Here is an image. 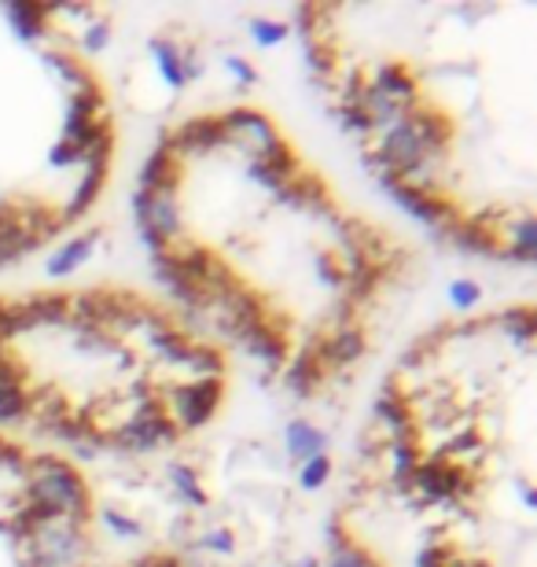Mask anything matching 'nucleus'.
<instances>
[{
    "label": "nucleus",
    "instance_id": "nucleus-1",
    "mask_svg": "<svg viewBox=\"0 0 537 567\" xmlns=\"http://www.w3.org/2000/svg\"><path fill=\"white\" fill-rule=\"evenodd\" d=\"M133 214L163 295L306 405L353 391L424 277L420 247L247 96L158 130Z\"/></svg>",
    "mask_w": 537,
    "mask_h": 567
},
{
    "label": "nucleus",
    "instance_id": "nucleus-2",
    "mask_svg": "<svg viewBox=\"0 0 537 567\" xmlns=\"http://www.w3.org/2000/svg\"><path fill=\"white\" fill-rule=\"evenodd\" d=\"M295 30L321 107L438 240L497 266L537 247V8L313 4Z\"/></svg>",
    "mask_w": 537,
    "mask_h": 567
},
{
    "label": "nucleus",
    "instance_id": "nucleus-3",
    "mask_svg": "<svg viewBox=\"0 0 537 567\" xmlns=\"http://www.w3.org/2000/svg\"><path fill=\"white\" fill-rule=\"evenodd\" d=\"M324 567H537V306L427 324L372 394Z\"/></svg>",
    "mask_w": 537,
    "mask_h": 567
},
{
    "label": "nucleus",
    "instance_id": "nucleus-4",
    "mask_svg": "<svg viewBox=\"0 0 537 567\" xmlns=\"http://www.w3.org/2000/svg\"><path fill=\"white\" fill-rule=\"evenodd\" d=\"M236 358L130 280L0 288V427L55 453L152 457L233 405Z\"/></svg>",
    "mask_w": 537,
    "mask_h": 567
},
{
    "label": "nucleus",
    "instance_id": "nucleus-5",
    "mask_svg": "<svg viewBox=\"0 0 537 567\" xmlns=\"http://www.w3.org/2000/svg\"><path fill=\"white\" fill-rule=\"evenodd\" d=\"M118 147V100L78 11L0 4V269L93 218Z\"/></svg>",
    "mask_w": 537,
    "mask_h": 567
},
{
    "label": "nucleus",
    "instance_id": "nucleus-6",
    "mask_svg": "<svg viewBox=\"0 0 537 567\" xmlns=\"http://www.w3.org/2000/svg\"><path fill=\"white\" fill-rule=\"evenodd\" d=\"M104 519L89 472L0 427V567H100Z\"/></svg>",
    "mask_w": 537,
    "mask_h": 567
},
{
    "label": "nucleus",
    "instance_id": "nucleus-7",
    "mask_svg": "<svg viewBox=\"0 0 537 567\" xmlns=\"http://www.w3.org/2000/svg\"><path fill=\"white\" fill-rule=\"evenodd\" d=\"M118 567H214L207 557L192 553L188 546H177V542H163V546H147L136 557L122 560Z\"/></svg>",
    "mask_w": 537,
    "mask_h": 567
}]
</instances>
